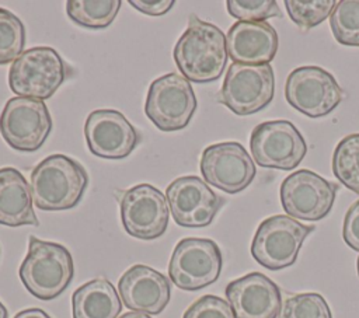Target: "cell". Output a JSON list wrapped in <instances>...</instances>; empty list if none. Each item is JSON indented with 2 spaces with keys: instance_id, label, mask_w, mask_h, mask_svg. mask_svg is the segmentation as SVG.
<instances>
[{
  "instance_id": "obj_1",
  "label": "cell",
  "mask_w": 359,
  "mask_h": 318,
  "mask_svg": "<svg viewBox=\"0 0 359 318\" xmlns=\"http://www.w3.org/2000/svg\"><path fill=\"white\" fill-rule=\"evenodd\" d=\"M172 56L188 81H215L227 63L226 36L216 25L191 14L187 29L174 46Z\"/></svg>"
},
{
  "instance_id": "obj_2",
  "label": "cell",
  "mask_w": 359,
  "mask_h": 318,
  "mask_svg": "<svg viewBox=\"0 0 359 318\" xmlns=\"http://www.w3.org/2000/svg\"><path fill=\"white\" fill-rule=\"evenodd\" d=\"M88 184L84 167L76 160L53 154L42 160L31 172V192L41 210H67L83 198Z\"/></svg>"
},
{
  "instance_id": "obj_3",
  "label": "cell",
  "mask_w": 359,
  "mask_h": 318,
  "mask_svg": "<svg viewBox=\"0 0 359 318\" xmlns=\"http://www.w3.org/2000/svg\"><path fill=\"white\" fill-rule=\"evenodd\" d=\"M18 273L22 284L34 297L52 300L70 284L74 276L73 258L62 244L31 235L28 252Z\"/></svg>"
},
{
  "instance_id": "obj_4",
  "label": "cell",
  "mask_w": 359,
  "mask_h": 318,
  "mask_svg": "<svg viewBox=\"0 0 359 318\" xmlns=\"http://www.w3.org/2000/svg\"><path fill=\"white\" fill-rule=\"evenodd\" d=\"M66 64L60 55L49 46H36L22 52L10 66L8 85L24 98L48 99L62 85Z\"/></svg>"
},
{
  "instance_id": "obj_5",
  "label": "cell",
  "mask_w": 359,
  "mask_h": 318,
  "mask_svg": "<svg viewBox=\"0 0 359 318\" xmlns=\"http://www.w3.org/2000/svg\"><path fill=\"white\" fill-rule=\"evenodd\" d=\"M314 226H306L290 216L275 214L257 228L251 242L252 258L269 270H280L296 262L306 237Z\"/></svg>"
},
{
  "instance_id": "obj_6",
  "label": "cell",
  "mask_w": 359,
  "mask_h": 318,
  "mask_svg": "<svg viewBox=\"0 0 359 318\" xmlns=\"http://www.w3.org/2000/svg\"><path fill=\"white\" fill-rule=\"evenodd\" d=\"M273 92L275 77L269 63H231L219 92V102L236 115L244 116L269 105Z\"/></svg>"
},
{
  "instance_id": "obj_7",
  "label": "cell",
  "mask_w": 359,
  "mask_h": 318,
  "mask_svg": "<svg viewBox=\"0 0 359 318\" xmlns=\"http://www.w3.org/2000/svg\"><path fill=\"white\" fill-rule=\"evenodd\" d=\"M196 105L191 83L184 76L167 73L150 84L144 112L160 130L174 132L189 123Z\"/></svg>"
},
{
  "instance_id": "obj_8",
  "label": "cell",
  "mask_w": 359,
  "mask_h": 318,
  "mask_svg": "<svg viewBox=\"0 0 359 318\" xmlns=\"http://www.w3.org/2000/svg\"><path fill=\"white\" fill-rule=\"evenodd\" d=\"M222 252L209 238H184L172 251L168 275L171 282L188 291L215 283L222 272Z\"/></svg>"
},
{
  "instance_id": "obj_9",
  "label": "cell",
  "mask_w": 359,
  "mask_h": 318,
  "mask_svg": "<svg viewBox=\"0 0 359 318\" xmlns=\"http://www.w3.org/2000/svg\"><path fill=\"white\" fill-rule=\"evenodd\" d=\"M250 150L259 167L289 171L303 161L307 146L292 122L278 119L262 122L252 129Z\"/></svg>"
},
{
  "instance_id": "obj_10",
  "label": "cell",
  "mask_w": 359,
  "mask_h": 318,
  "mask_svg": "<svg viewBox=\"0 0 359 318\" xmlns=\"http://www.w3.org/2000/svg\"><path fill=\"white\" fill-rule=\"evenodd\" d=\"M52 130V118L43 101L14 97L0 115V133L17 151H36Z\"/></svg>"
},
{
  "instance_id": "obj_11",
  "label": "cell",
  "mask_w": 359,
  "mask_h": 318,
  "mask_svg": "<svg viewBox=\"0 0 359 318\" xmlns=\"http://www.w3.org/2000/svg\"><path fill=\"white\" fill-rule=\"evenodd\" d=\"M285 97L296 111L309 118H321L339 105L344 91L325 69L303 66L287 76Z\"/></svg>"
},
{
  "instance_id": "obj_12",
  "label": "cell",
  "mask_w": 359,
  "mask_h": 318,
  "mask_svg": "<svg viewBox=\"0 0 359 318\" xmlns=\"http://www.w3.org/2000/svg\"><path fill=\"white\" fill-rule=\"evenodd\" d=\"M338 186L314 171L299 170L280 185V203L287 216L297 220L324 219L335 200Z\"/></svg>"
},
{
  "instance_id": "obj_13",
  "label": "cell",
  "mask_w": 359,
  "mask_h": 318,
  "mask_svg": "<svg viewBox=\"0 0 359 318\" xmlns=\"http://www.w3.org/2000/svg\"><path fill=\"white\" fill-rule=\"evenodd\" d=\"M121 219L125 231L139 240L161 237L168 224L167 198L150 184H139L123 192Z\"/></svg>"
},
{
  "instance_id": "obj_14",
  "label": "cell",
  "mask_w": 359,
  "mask_h": 318,
  "mask_svg": "<svg viewBox=\"0 0 359 318\" xmlns=\"http://www.w3.org/2000/svg\"><path fill=\"white\" fill-rule=\"evenodd\" d=\"M205 181L226 193L245 189L255 177V164L237 141H223L206 147L201 157Z\"/></svg>"
},
{
  "instance_id": "obj_15",
  "label": "cell",
  "mask_w": 359,
  "mask_h": 318,
  "mask_svg": "<svg viewBox=\"0 0 359 318\" xmlns=\"http://www.w3.org/2000/svg\"><path fill=\"white\" fill-rule=\"evenodd\" d=\"M165 198L175 223L189 228L209 226L224 203L206 182L195 175L174 179L167 186Z\"/></svg>"
},
{
  "instance_id": "obj_16",
  "label": "cell",
  "mask_w": 359,
  "mask_h": 318,
  "mask_svg": "<svg viewBox=\"0 0 359 318\" xmlns=\"http://www.w3.org/2000/svg\"><path fill=\"white\" fill-rule=\"evenodd\" d=\"M84 136L94 155L119 160L128 157L140 141V134L115 109L93 111L84 123Z\"/></svg>"
},
{
  "instance_id": "obj_17",
  "label": "cell",
  "mask_w": 359,
  "mask_h": 318,
  "mask_svg": "<svg viewBox=\"0 0 359 318\" xmlns=\"http://www.w3.org/2000/svg\"><path fill=\"white\" fill-rule=\"evenodd\" d=\"M226 297L236 318H278L282 307L278 284L259 272L230 282Z\"/></svg>"
},
{
  "instance_id": "obj_18",
  "label": "cell",
  "mask_w": 359,
  "mask_h": 318,
  "mask_svg": "<svg viewBox=\"0 0 359 318\" xmlns=\"http://www.w3.org/2000/svg\"><path fill=\"white\" fill-rule=\"evenodd\" d=\"M118 291L129 310L156 315L167 307L171 286L168 279L156 269L146 265H133L121 276Z\"/></svg>"
},
{
  "instance_id": "obj_19",
  "label": "cell",
  "mask_w": 359,
  "mask_h": 318,
  "mask_svg": "<svg viewBox=\"0 0 359 318\" xmlns=\"http://www.w3.org/2000/svg\"><path fill=\"white\" fill-rule=\"evenodd\" d=\"M278 34L266 21H237L226 36L227 53L234 63H271L278 50Z\"/></svg>"
},
{
  "instance_id": "obj_20",
  "label": "cell",
  "mask_w": 359,
  "mask_h": 318,
  "mask_svg": "<svg viewBox=\"0 0 359 318\" xmlns=\"http://www.w3.org/2000/svg\"><path fill=\"white\" fill-rule=\"evenodd\" d=\"M32 202V192L24 175L13 167L0 168V224L39 226Z\"/></svg>"
},
{
  "instance_id": "obj_21",
  "label": "cell",
  "mask_w": 359,
  "mask_h": 318,
  "mask_svg": "<svg viewBox=\"0 0 359 318\" xmlns=\"http://www.w3.org/2000/svg\"><path fill=\"white\" fill-rule=\"evenodd\" d=\"M121 310L118 293L107 279L90 280L72 296L73 318H116Z\"/></svg>"
},
{
  "instance_id": "obj_22",
  "label": "cell",
  "mask_w": 359,
  "mask_h": 318,
  "mask_svg": "<svg viewBox=\"0 0 359 318\" xmlns=\"http://www.w3.org/2000/svg\"><path fill=\"white\" fill-rule=\"evenodd\" d=\"M119 8V0H69L66 3L70 20L91 29L107 28L115 20Z\"/></svg>"
},
{
  "instance_id": "obj_23",
  "label": "cell",
  "mask_w": 359,
  "mask_h": 318,
  "mask_svg": "<svg viewBox=\"0 0 359 318\" xmlns=\"http://www.w3.org/2000/svg\"><path fill=\"white\" fill-rule=\"evenodd\" d=\"M332 172L344 186L359 195V133L348 134L337 144Z\"/></svg>"
},
{
  "instance_id": "obj_24",
  "label": "cell",
  "mask_w": 359,
  "mask_h": 318,
  "mask_svg": "<svg viewBox=\"0 0 359 318\" xmlns=\"http://www.w3.org/2000/svg\"><path fill=\"white\" fill-rule=\"evenodd\" d=\"M330 27L337 42L359 46V0H341L330 15Z\"/></svg>"
},
{
  "instance_id": "obj_25",
  "label": "cell",
  "mask_w": 359,
  "mask_h": 318,
  "mask_svg": "<svg viewBox=\"0 0 359 318\" xmlns=\"http://www.w3.org/2000/svg\"><path fill=\"white\" fill-rule=\"evenodd\" d=\"M25 28L11 11L0 7V64L14 62L24 49Z\"/></svg>"
},
{
  "instance_id": "obj_26",
  "label": "cell",
  "mask_w": 359,
  "mask_h": 318,
  "mask_svg": "<svg viewBox=\"0 0 359 318\" xmlns=\"http://www.w3.org/2000/svg\"><path fill=\"white\" fill-rule=\"evenodd\" d=\"M278 318H332V315L321 294L299 293L283 301Z\"/></svg>"
},
{
  "instance_id": "obj_27",
  "label": "cell",
  "mask_w": 359,
  "mask_h": 318,
  "mask_svg": "<svg viewBox=\"0 0 359 318\" xmlns=\"http://www.w3.org/2000/svg\"><path fill=\"white\" fill-rule=\"evenodd\" d=\"M334 0H286L285 6L290 20L300 29H311L331 15Z\"/></svg>"
},
{
  "instance_id": "obj_28",
  "label": "cell",
  "mask_w": 359,
  "mask_h": 318,
  "mask_svg": "<svg viewBox=\"0 0 359 318\" xmlns=\"http://www.w3.org/2000/svg\"><path fill=\"white\" fill-rule=\"evenodd\" d=\"M227 11L238 21H264L280 15L275 0H227Z\"/></svg>"
},
{
  "instance_id": "obj_29",
  "label": "cell",
  "mask_w": 359,
  "mask_h": 318,
  "mask_svg": "<svg viewBox=\"0 0 359 318\" xmlns=\"http://www.w3.org/2000/svg\"><path fill=\"white\" fill-rule=\"evenodd\" d=\"M182 318H236V315L224 298L206 294L192 303Z\"/></svg>"
},
{
  "instance_id": "obj_30",
  "label": "cell",
  "mask_w": 359,
  "mask_h": 318,
  "mask_svg": "<svg viewBox=\"0 0 359 318\" xmlns=\"http://www.w3.org/2000/svg\"><path fill=\"white\" fill-rule=\"evenodd\" d=\"M342 237L348 247L359 252V199L351 205L345 214Z\"/></svg>"
},
{
  "instance_id": "obj_31",
  "label": "cell",
  "mask_w": 359,
  "mask_h": 318,
  "mask_svg": "<svg viewBox=\"0 0 359 318\" xmlns=\"http://www.w3.org/2000/svg\"><path fill=\"white\" fill-rule=\"evenodd\" d=\"M129 4L147 15H163L172 8L174 0H129Z\"/></svg>"
},
{
  "instance_id": "obj_32",
  "label": "cell",
  "mask_w": 359,
  "mask_h": 318,
  "mask_svg": "<svg viewBox=\"0 0 359 318\" xmlns=\"http://www.w3.org/2000/svg\"><path fill=\"white\" fill-rule=\"evenodd\" d=\"M14 318H52L41 308H28L20 311Z\"/></svg>"
},
{
  "instance_id": "obj_33",
  "label": "cell",
  "mask_w": 359,
  "mask_h": 318,
  "mask_svg": "<svg viewBox=\"0 0 359 318\" xmlns=\"http://www.w3.org/2000/svg\"><path fill=\"white\" fill-rule=\"evenodd\" d=\"M119 318H151L150 315H147V314H144V312H137V311H132V312H126V314H123L122 317H119Z\"/></svg>"
},
{
  "instance_id": "obj_34",
  "label": "cell",
  "mask_w": 359,
  "mask_h": 318,
  "mask_svg": "<svg viewBox=\"0 0 359 318\" xmlns=\"http://www.w3.org/2000/svg\"><path fill=\"white\" fill-rule=\"evenodd\" d=\"M7 317H8L7 308H6V305L0 301V318H7Z\"/></svg>"
},
{
  "instance_id": "obj_35",
  "label": "cell",
  "mask_w": 359,
  "mask_h": 318,
  "mask_svg": "<svg viewBox=\"0 0 359 318\" xmlns=\"http://www.w3.org/2000/svg\"><path fill=\"white\" fill-rule=\"evenodd\" d=\"M356 269H358V276H359V256L356 259Z\"/></svg>"
}]
</instances>
